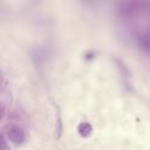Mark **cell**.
<instances>
[{"label":"cell","instance_id":"cell-1","mask_svg":"<svg viewBox=\"0 0 150 150\" xmlns=\"http://www.w3.org/2000/svg\"><path fill=\"white\" fill-rule=\"evenodd\" d=\"M7 137L15 145H20L25 141V132H23V130L20 127H18V125H11L7 129Z\"/></svg>","mask_w":150,"mask_h":150},{"label":"cell","instance_id":"cell-2","mask_svg":"<svg viewBox=\"0 0 150 150\" xmlns=\"http://www.w3.org/2000/svg\"><path fill=\"white\" fill-rule=\"evenodd\" d=\"M91 131H93V128L88 122H81L77 125V132L81 137H88L91 134Z\"/></svg>","mask_w":150,"mask_h":150}]
</instances>
